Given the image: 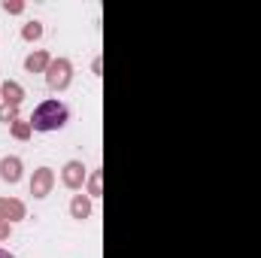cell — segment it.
<instances>
[{
	"mask_svg": "<svg viewBox=\"0 0 261 258\" xmlns=\"http://www.w3.org/2000/svg\"><path fill=\"white\" fill-rule=\"evenodd\" d=\"M67 119H70L67 104L64 100H58V97H52V100H43V104L34 110V116H31V128L43 131V134H49V131H61L67 125Z\"/></svg>",
	"mask_w": 261,
	"mask_h": 258,
	"instance_id": "obj_1",
	"label": "cell"
},
{
	"mask_svg": "<svg viewBox=\"0 0 261 258\" xmlns=\"http://www.w3.org/2000/svg\"><path fill=\"white\" fill-rule=\"evenodd\" d=\"M70 82H73V64L67 58H52V64L46 70V85L52 91H64Z\"/></svg>",
	"mask_w": 261,
	"mask_h": 258,
	"instance_id": "obj_2",
	"label": "cell"
},
{
	"mask_svg": "<svg viewBox=\"0 0 261 258\" xmlns=\"http://www.w3.org/2000/svg\"><path fill=\"white\" fill-rule=\"evenodd\" d=\"M52 186H55V170L52 167H37L34 176H31V194L46 197V194H52Z\"/></svg>",
	"mask_w": 261,
	"mask_h": 258,
	"instance_id": "obj_3",
	"label": "cell"
},
{
	"mask_svg": "<svg viewBox=\"0 0 261 258\" xmlns=\"http://www.w3.org/2000/svg\"><path fill=\"white\" fill-rule=\"evenodd\" d=\"M85 167H82V161H67L64 170H61V183H64L67 189H73V192H79L82 189V183H85Z\"/></svg>",
	"mask_w": 261,
	"mask_h": 258,
	"instance_id": "obj_4",
	"label": "cell"
},
{
	"mask_svg": "<svg viewBox=\"0 0 261 258\" xmlns=\"http://www.w3.org/2000/svg\"><path fill=\"white\" fill-rule=\"evenodd\" d=\"M24 203L18 200V197H0V222H18V219H24Z\"/></svg>",
	"mask_w": 261,
	"mask_h": 258,
	"instance_id": "obj_5",
	"label": "cell"
},
{
	"mask_svg": "<svg viewBox=\"0 0 261 258\" xmlns=\"http://www.w3.org/2000/svg\"><path fill=\"white\" fill-rule=\"evenodd\" d=\"M21 100H24V88L15 82V79H6L3 85H0V104H6V107H21Z\"/></svg>",
	"mask_w": 261,
	"mask_h": 258,
	"instance_id": "obj_6",
	"label": "cell"
},
{
	"mask_svg": "<svg viewBox=\"0 0 261 258\" xmlns=\"http://www.w3.org/2000/svg\"><path fill=\"white\" fill-rule=\"evenodd\" d=\"M0 179L9 183V186H15L21 179V158H15V155L0 158Z\"/></svg>",
	"mask_w": 261,
	"mask_h": 258,
	"instance_id": "obj_7",
	"label": "cell"
},
{
	"mask_svg": "<svg viewBox=\"0 0 261 258\" xmlns=\"http://www.w3.org/2000/svg\"><path fill=\"white\" fill-rule=\"evenodd\" d=\"M52 64V58H49V52H43V49H37V52H31L28 58H24V70L28 73H46Z\"/></svg>",
	"mask_w": 261,
	"mask_h": 258,
	"instance_id": "obj_8",
	"label": "cell"
},
{
	"mask_svg": "<svg viewBox=\"0 0 261 258\" xmlns=\"http://www.w3.org/2000/svg\"><path fill=\"white\" fill-rule=\"evenodd\" d=\"M70 216L79 219V222H85V219L91 216V197H88V194H73V200H70Z\"/></svg>",
	"mask_w": 261,
	"mask_h": 258,
	"instance_id": "obj_9",
	"label": "cell"
},
{
	"mask_svg": "<svg viewBox=\"0 0 261 258\" xmlns=\"http://www.w3.org/2000/svg\"><path fill=\"white\" fill-rule=\"evenodd\" d=\"M21 37H24L28 43H34V40H40V37H43V24H40V21H28V24L21 28Z\"/></svg>",
	"mask_w": 261,
	"mask_h": 258,
	"instance_id": "obj_10",
	"label": "cell"
},
{
	"mask_svg": "<svg viewBox=\"0 0 261 258\" xmlns=\"http://www.w3.org/2000/svg\"><path fill=\"white\" fill-rule=\"evenodd\" d=\"M31 134H34L31 122H21V119H18V122H12V137H15V140H28Z\"/></svg>",
	"mask_w": 261,
	"mask_h": 258,
	"instance_id": "obj_11",
	"label": "cell"
},
{
	"mask_svg": "<svg viewBox=\"0 0 261 258\" xmlns=\"http://www.w3.org/2000/svg\"><path fill=\"white\" fill-rule=\"evenodd\" d=\"M0 122H6V125L18 122V110H15V107H6V104H0Z\"/></svg>",
	"mask_w": 261,
	"mask_h": 258,
	"instance_id": "obj_12",
	"label": "cell"
},
{
	"mask_svg": "<svg viewBox=\"0 0 261 258\" xmlns=\"http://www.w3.org/2000/svg\"><path fill=\"white\" fill-rule=\"evenodd\" d=\"M3 12H9V15H21V12H24V3H21V0H3Z\"/></svg>",
	"mask_w": 261,
	"mask_h": 258,
	"instance_id": "obj_13",
	"label": "cell"
},
{
	"mask_svg": "<svg viewBox=\"0 0 261 258\" xmlns=\"http://www.w3.org/2000/svg\"><path fill=\"white\" fill-rule=\"evenodd\" d=\"M97 194H100V170H94L88 179V197H97Z\"/></svg>",
	"mask_w": 261,
	"mask_h": 258,
	"instance_id": "obj_14",
	"label": "cell"
},
{
	"mask_svg": "<svg viewBox=\"0 0 261 258\" xmlns=\"http://www.w3.org/2000/svg\"><path fill=\"white\" fill-rule=\"evenodd\" d=\"M9 234H12V225L9 222H0V240H9Z\"/></svg>",
	"mask_w": 261,
	"mask_h": 258,
	"instance_id": "obj_15",
	"label": "cell"
},
{
	"mask_svg": "<svg viewBox=\"0 0 261 258\" xmlns=\"http://www.w3.org/2000/svg\"><path fill=\"white\" fill-rule=\"evenodd\" d=\"M0 258H15L12 252H6V249H0Z\"/></svg>",
	"mask_w": 261,
	"mask_h": 258,
	"instance_id": "obj_16",
	"label": "cell"
}]
</instances>
